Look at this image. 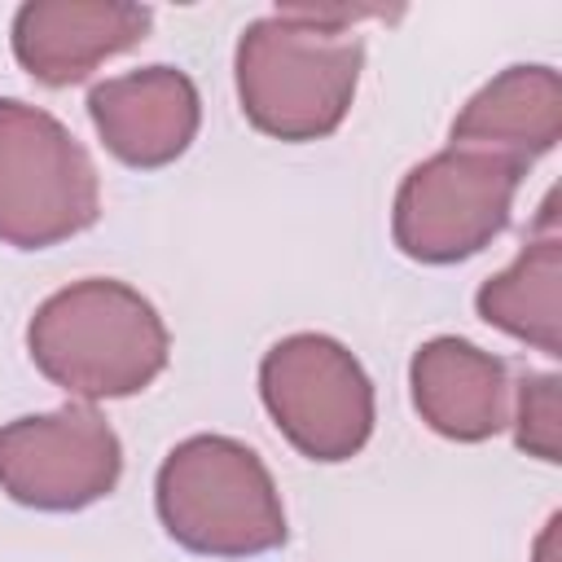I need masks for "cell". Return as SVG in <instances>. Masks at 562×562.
Returning <instances> with one entry per match:
<instances>
[{
    "label": "cell",
    "mask_w": 562,
    "mask_h": 562,
    "mask_svg": "<svg viewBox=\"0 0 562 562\" xmlns=\"http://www.w3.org/2000/svg\"><path fill=\"white\" fill-rule=\"evenodd\" d=\"M378 9H329V4H277L250 22L237 40V97L241 114L277 140L329 136L356 97L364 40L360 18Z\"/></svg>",
    "instance_id": "6da1fadb"
},
{
    "label": "cell",
    "mask_w": 562,
    "mask_h": 562,
    "mask_svg": "<svg viewBox=\"0 0 562 562\" xmlns=\"http://www.w3.org/2000/svg\"><path fill=\"white\" fill-rule=\"evenodd\" d=\"M26 351L53 386L92 404L145 391L167 369L171 338L140 290L114 277H88L35 307Z\"/></svg>",
    "instance_id": "7a4b0ae2"
},
{
    "label": "cell",
    "mask_w": 562,
    "mask_h": 562,
    "mask_svg": "<svg viewBox=\"0 0 562 562\" xmlns=\"http://www.w3.org/2000/svg\"><path fill=\"white\" fill-rule=\"evenodd\" d=\"M167 536L202 558H255L285 544V509L268 465L228 435L176 443L154 483Z\"/></svg>",
    "instance_id": "3957f363"
},
{
    "label": "cell",
    "mask_w": 562,
    "mask_h": 562,
    "mask_svg": "<svg viewBox=\"0 0 562 562\" xmlns=\"http://www.w3.org/2000/svg\"><path fill=\"white\" fill-rule=\"evenodd\" d=\"M101 215L88 149L40 105L0 97V241L18 250L57 246Z\"/></svg>",
    "instance_id": "277c9868"
},
{
    "label": "cell",
    "mask_w": 562,
    "mask_h": 562,
    "mask_svg": "<svg viewBox=\"0 0 562 562\" xmlns=\"http://www.w3.org/2000/svg\"><path fill=\"white\" fill-rule=\"evenodd\" d=\"M259 395L307 461H347L373 435V382L329 334L281 338L259 364Z\"/></svg>",
    "instance_id": "5b68a950"
},
{
    "label": "cell",
    "mask_w": 562,
    "mask_h": 562,
    "mask_svg": "<svg viewBox=\"0 0 562 562\" xmlns=\"http://www.w3.org/2000/svg\"><path fill=\"white\" fill-rule=\"evenodd\" d=\"M518 180L522 171L514 162L448 145L404 176L391 211V237L417 263H457L509 224Z\"/></svg>",
    "instance_id": "8992f818"
},
{
    "label": "cell",
    "mask_w": 562,
    "mask_h": 562,
    "mask_svg": "<svg viewBox=\"0 0 562 562\" xmlns=\"http://www.w3.org/2000/svg\"><path fill=\"white\" fill-rule=\"evenodd\" d=\"M123 443L92 404H61L0 426V492L26 509L75 514L114 492Z\"/></svg>",
    "instance_id": "52a82bcc"
},
{
    "label": "cell",
    "mask_w": 562,
    "mask_h": 562,
    "mask_svg": "<svg viewBox=\"0 0 562 562\" xmlns=\"http://www.w3.org/2000/svg\"><path fill=\"white\" fill-rule=\"evenodd\" d=\"M154 26L149 4L123 0H31L13 13V57L18 66L66 88L88 79L105 57L136 48Z\"/></svg>",
    "instance_id": "ba28073f"
},
{
    "label": "cell",
    "mask_w": 562,
    "mask_h": 562,
    "mask_svg": "<svg viewBox=\"0 0 562 562\" xmlns=\"http://www.w3.org/2000/svg\"><path fill=\"white\" fill-rule=\"evenodd\" d=\"M88 114L105 149L140 171L176 162L202 123L198 88L176 66H145L97 83L88 92Z\"/></svg>",
    "instance_id": "9c48e42d"
},
{
    "label": "cell",
    "mask_w": 562,
    "mask_h": 562,
    "mask_svg": "<svg viewBox=\"0 0 562 562\" xmlns=\"http://www.w3.org/2000/svg\"><path fill=\"white\" fill-rule=\"evenodd\" d=\"M422 422L457 443L492 439L509 426V369L465 338H430L408 364Z\"/></svg>",
    "instance_id": "30bf717a"
},
{
    "label": "cell",
    "mask_w": 562,
    "mask_h": 562,
    "mask_svg": "<svg viewBox=\"0 0 562 562\" xmlns=\"http://www.w3.org/2000/svg\"><path fill=\"white\" fill-rule=\"evenodd\" d=\"M562 136V79L553 66H509L452 123V149H479L527 171Z\"/></svg>",
    "instance_id": "8fae6325"
},
{
    "label": "cell",
    "mask_w": 562,
    "mask_h": 562,
    "mask_svg": "<svg viewBox=\"0 0 562 562\" xmlns=\"http://www.w3.org/2000/svg\"><path fill=\"white\" fill-rule=\"evenodd\" d=\"M562 241L544 233L540 241L522 246V255L479 285L474 307L487 325L505 329L540 347L544 356H562Z\"/></svg>",
    "instance_id": "7c38bea8"
},
{
    "label": "cell",
    "mask_w": 562,
    "mask_h": 562,
    "mask_svg": "<svg viewBox=\"0 0 562 562\" xmlns=\"http://www.w3.org/2000/svg\"><path fill=\"white\" fill-rule=\"evenodd\" d=\"M558 378L553 373H527L518 382V422H514V439L527 457L540 461H558Z\"/></svg>",
    "instance_id": "4fadbf2b"
}]
</instances>
